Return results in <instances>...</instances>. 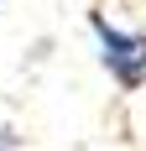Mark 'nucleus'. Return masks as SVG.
Segmentation results:
<instances>
[{
    "label": "nucleus",
    "mask_w": 146,
    "mask_h": 151,
    "mask_svg": "<svg viewBox=\"0 0 146 151\" xmlns=\"http://www.w3.org/2000/svg\"><path fill=\"white\" fill-rule=\"evenodd\" d=\"M89 31H94V47H99L104 73L115 78L125 94H136L146 83V31L120 26V21H110L104 11H89Z\"/></svg>",
    "instance_id": "f257e3e1"
},
{
    "label": "nucleus",
    "mask_w": 146,
    "mask_h": 151,
    "mask_svg": "<svg viewBox=\"0 0 146 151\" xmlns=\"http://www.w3.org/2000/svg\"><path fill=\"white\" fill-rule=\"evenodd\" d=\"M0 151H16V130H0Z\"/></svg>",
    "instance_id": "f03ea898"
},
{
    "label": "nucleus",
    "mask_w": 146,
    "mask_h": 151,
    "mask_svg": "<svg viewBox=\"0 0 146 151\" xmlns=\"http://www.w3.org/2000/svg\"><path fill=\"white\" fill-rule=\"evenodd\" d=\"M0 5H5V0H0Z\"/></svg>",
    "instance_id": "7ed1b4c3"
}]
</instances>
